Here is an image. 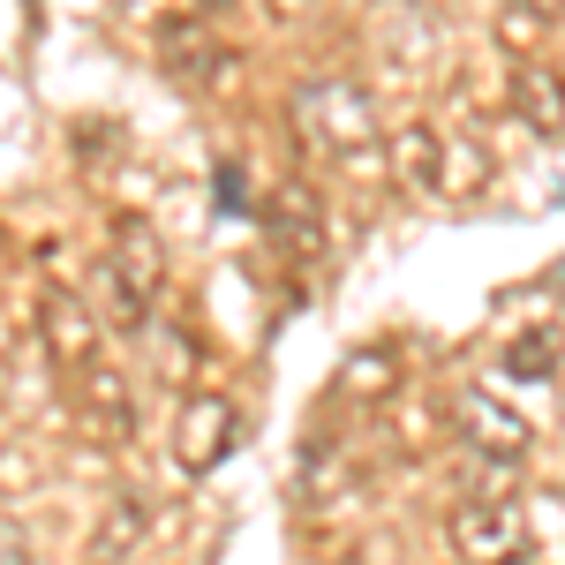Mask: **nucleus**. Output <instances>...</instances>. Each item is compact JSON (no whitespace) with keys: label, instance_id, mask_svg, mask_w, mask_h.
Wrapping results in <instances>:
<instances>
[{"label":"nucleus","instance_id":"nucleus-11","mask_svg":"<svg viewBox=\"0 0 565 565\" xmlns=\"http://www.w3.org/2000/svg\"><path fill=\"white\" fill-rule=\"evenodd\" d=\"M385 385H392V354L385 348L340 362V392H348V399H385Z\"/></svg>","mask_w":565,"mask_h":565},{"label":"nucleus","instance_id":"nucleus-8","mask_svg":"<svg viewBox=\"0 0 565 565\" xmlns=\"http://www.w3.org/2000/svg\"><path fill=\"white\" fill-rule=\"evenodd\" d=\"M167 68H174L189 90H204V84H212V68H218L212 31H204V23H174V31H167Z\"/></svg>","mask_w":565,"mask_h":565},{"label":"nucleus","instance_id":"nucleus-4","mask_svg":"<svg viewBox=\"0 0 565 565\" xmlns=\"http://www.w3.org/2000/svg\"><path fill=\"white\" fill-rule=\"evenodd\" d=\"M452 430H460V445H468L476 460H490V468H521L527 452H535L527 415L505 399V392H490V385L452 392Z\"/></svg>","mask_w":565,"mask_h":565},{"label":"nucleus","instance_id":"nucleus-6","mask_svg":"<svg viewBox=\"0 0 565 565\" xmlns=\"http://www.w3.org/2000/svg\"><path fill=\"white\" fill-rule=\"evenodd\" d=\"M39 340H45V354H53L61 370H76V377L98 362V324H90V309L76 302L68 287H45L39 295Z\"/></svg>","mask_w":565,"mask_h":565},{"label":"nucleus","instance_id":"nucleus-16","mask_svg":"<svg viewBox=\"0 0 565 565\" xmlns=\"http://www.w3.org/2000/svg\"><path fill=\"white\" fill-rule=\"evenodd\" d=\"M340 565H377V558H340Z\"/></svg>","mask_w":565,"mask_h":565},{"label":"nucleus","instance_id":"nucleus-14","mask_svg":"<svg viewBox=\"0 0 565 565\" xmlns=\"http://www.w3.org/2000/svg\"><path fill=\"white\" fill-rule=\"evenodd\" d=\"M0 565H31V535H23V521L0 505Z\"/></svg>","mask_w":565,"mask_h":565},{"label":"nucleus","instance_id":"nucleus-17","mask_svg":"<svg viewBox=\"0 0 565 565\" xmlns=\"http://www.w3.org/2000/svg\"><path fill=\"white\" fill-rule=\"evenodd\" d=\"M271 8H302V0H271Z\"/></svg>","mask_w":565,"mask_h":565},{"label":"nucleus","instance_id":"nucleus-1","mask_svg":"<svg viewBox=\"0 0 565 565\" xmlns=\"http://www.w3.org/2000/svg\"><path fill=\"white\" fill-rule=\"evenodd\" d=\"M295 136L324 159H362L377 143V106L362 98V84H340V76H317V84L295 90Z\"/></svg>","mask_w":565,"mask_h":565},{"label":"nucleus","instance_id":"nucleus-12","mask_svg":"<svg viewBox=\"0 0 565 565\" xmlns=\"http://www.w3.org/2000/svg\"><path fill=\"white\" fill-rule=\"evenodd\" d=\"M136 535H143V498H121V521L90 535V565H114V558L136 543Z\"/></svg>","mask_w":565,"mask_h":565},{"label":"nucleus","instance_id":"nucleus-3","mask_svg":"<svg viewBox=\"0 0 565 565\" xmlns=\"http://www.w3.org/2000/svg\"><path fill=\"white\" fill-rule=\"evenodd\" d=\"M445 535H452V558L460 565H521L527 558V513L513 498H498V490L460 498Z\"/></svg>","mask_w":565,"mask_h":565},{"label":"nucleus","instance_id":"nucleus-7","mask_svg":"<svg viewBox=\"0 0 565 565\" xmlns=\"http://www.w3.org/2000/svg\"><path fill=\"white\" fill-rule=\"evenodd\" d=\"M513 114L527 129L558 136L565 129V76L558 68H513Z\"/></svg>","mask_w":565,"mask_h":565},{"label":"nucleus","instance_id":"nucleus-5","mask_svg":"<svg viewBox=\"0 0 565 565\" xmlns=\"http://www.w3.org/2000/svg\"><path fill=\"white\" fill-rule=\"evenodd\" d=\"M234 445H242V407L226 392H189L174 415V468L181 476H212Z\"/></svg>","mask_w":565,"mask_h":565},{"label":"nucleus","instance_id":"nucleus-13","mask_svg":"<svg viewBox=\"0 0 565 565\" xmlns=\"http://www.w3.org/2000/svg\"><path fill=\"white\" fill-rule=\"evenodd\" d=\"M505 370H513V377H551V370H558V340H551V332H521V340L505 348Z\"/></svg>","mask_w":565,"mask_h":565},{"label":"nucleus","instance_id":"nucleus-15","mask_svg":"<svg viewBox=\"0 0 565 565\" xmlns=\"http://www.w3.org/2000/svg\"><path fill=\"white\" fill-rule=\"evenodd\" d=\"M513 8H527L535 23H551V15H565V0H513Z\"/></svg>","mask_w":565,"mask_h":565},{"label":"nucleus","instance_id":"nucleus-10","mask_svg":"<svg viewBox=\"0 0 565 565\" xmlns=\"http://www.w3.org/2000/svg\"><path fill=\"white\" fill-rule=\"evenodd\" d=\"M84 407H90V423L114 437V445L129 437V392H121V377H114V370H98V362L84 370Z\"/></svg>","mask_w":565,"mask_h":565},{"label":"nucleus","instance_id":"nucleus-9","mask_svg":"<svg viewBox=\"0 0 565 565\" xmlns=\"http://www.w3.org/2000/svg\"><path fill=\"white\" fill-rule=\"evenodd\" d=\"M392 159H399V181H415V189H437V196H445V136H437V129H407Z\"/></svg>","mask_w":565,"mask_h":565},{"label":"nucleus","instance_id":"nucleus-18","mask_svg":"<svg viewBox=\"0 0 565 565\" xmlns=\"http://www.w3.org/2000/svg\"><path fill=\"white\" fill-rule=\"evenodd\" d=\"M204 8H226V0H204Z\"/></svg>","mask_w":565,"mask_h":565},{"label":"nucleus","instance_id":"nucleus-2","mask_svg":"<svg viewBox=\"0 0 565 565\" xmlns=\"http://www.w3.org/2000/svg\"><path fill=\"white\" fill-rule=\"evenodd\" d=\"M159 287H167V242H159V226L121 218L114 242H106V302H114V324L121 332H143L151 309H159Z\"/></svg>","mask_w":565,"mask_h":565}]
</instances>
